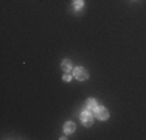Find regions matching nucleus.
I'll list each match as a JSON object with an SVG mask.
<instances>
[{"label":"nucleus","mask_w":146,"mask_h":140,"mask_svg":"<svg viewBox=\"0 0 146 140\" xmlns=\"http://www.w3.org/2000/svg\"><path fill=\"white\" fill-rule=\"evenodd\" d=\"M73 75H75V78H76V79H79V81H86V79L89 78L87 70L82 69V67H76L75 70H73Z\"/></svg>","instance_id":"1"},{"label":"nucleus","mask_w":146,"mask_h":140,"mask_svg":"<svg viewBox=\"0 0 146 140\" xmlns=\"http://www.w3.org/2000/svg\"><path fill=\"white\" fill-rule=\"evenodd\" d=\"M81 121L84 123V126H90V125L93 123V115L90 114V111L81 112Z\"/></svg>","instance_id":"2"},{"label":"nucleus","mask_w":146,"mask_h":140,"mask_svg":"<svg viewBox=\"0 0 146 140\" xmlns=\"http://www.w3.org/2000/svg\"><path fill=\"white\" fill-rule=\"evenodd\" d=\"M95 112H96V118H98V120H107V118H109V111L103 106H98Z\"/></svg>","instance_id":"3"},{"label":"nucleus","mask_w":146,"mask_h":140,"mask_svg":"<svg viewBox=\"0 0 146 140\" xmlns=\"http://www.w3.org/2000/svg\"><path fill=\"white\" fill-rule=\"evenodd\" d=\"M96 107H98L96 100H95V98H89L87 103H86V109H87V111H96Z\"/></svg>","instance_id":"4"},{"label":"nucleus","mask_w":146,"mask_h":140,"mask_svg":"<svg viewBox=\"0 0 146 140\" xmlns=\"http://www.w3.org/2000/svg\"><path fill=\"white\" fill-rule=\"evenodd\" d=\"M64 131H65V134H72V132L75 131V123H73V121H67V123L64 125Z\"/></svg>","instance_id":"5"},{"label":"nucleus","mask_w":146,"mask_h":140,"mask_svg":"<svg viewBox=\"0 0 146 140\" xmlns=\"http://www.w3.org/2000/svg\"><path fill=\"white\" fill-rule=\"evenodd\" d=\"M61 67H62L64 72H70V70H72V61H70V59H64L62 64H61Z\"/></svg>","instance_id":"6"},{"label":"nucleus","mask_w":146,"mask_h":140,"mask_svg":"<svg viewBox=\"0 0 146 140\" xmlns=\"http://www.w3.org/2000/svg\"><path fill=\"white\" fill-rule=\"evenodd\" d=\"M73 6L75 9H81L84 6V0H73Z\"/></svg>","instance_id":"7"},{"label":"nucleus","mask_w":146,"mask_h":140,"mask_svg":"<svg viewBox=\"0 0 146 140\" xmlns=\"http://www.w3.org/2000/svg\"><path fill=\"white\" fill-rule=\"evenodd\" d=\"M64 81H65V83L72 81V75H68V73H65V75H64Z\"/></svg>","instance_id":"8"}]
</instances>
